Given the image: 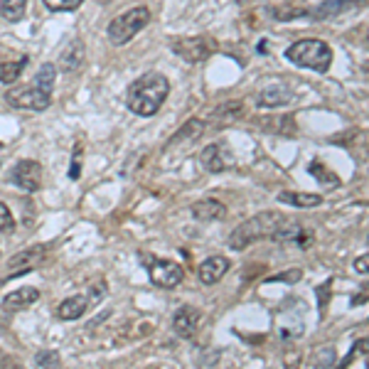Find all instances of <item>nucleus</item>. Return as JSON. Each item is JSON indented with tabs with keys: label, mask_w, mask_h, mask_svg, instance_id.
Masks as SVG:
<instances>
[{
	"label": "nucleus",
	"mask_w": 369,
	"mask_h": 369,
	"mask_svg": "<svg viewBox=\"0 0 369 369\" xmlns=\"http://www.w3.org/2000/svg\"><path fill=\"white\" fill-rule=\"evenodd\" d=\"M244 101H227V104L217 106L214 111H212V118L210 123L212 126H227V123H234L239 121V118L244 116Z\"/></svg>",
	"instance_id": "a211bd4d"
},
{
	"label": "nucleus",
	"mask_w": 369,
	"mask_h": 369,
	"mask_svg": "<svg viewBox=\"0 0 369 369\" xmlns=\"http://www.w3.org/2000/svg\"><path fill=\"white\" fill-rule=\"evenodd\" d=\"M367 264H369V256H367V253H362V256L354 261V271L364 276V274H367Z\"/></svg>",
	"instance_id": "2f4dec72"
},
{
	"label": "nucleus",
	"mask_w": 369,
	"mask_h": 369,
	"mask_svg": "<svg viewBox=\"0 0 369 369\" xmlns=\"http://www.w3.org/2000/svg\"><path fill=\"white\" fill-rule=\"evenodd\" d=\"M256 126L266 133L274 136H293L295 133V121L290 113H269V116L256 118Z\"/></svg>",
	"instance_id": "2eb2a0df"
},
{
	"label": "nucleus",
	"mask_w": 369,
	"mask_h": 369,
	"mask_svg": "<svg viewBox=\"0 0 369 369\" xmlns=\"http://www.w3.org/2000/svg\"><path fill=\"white\" fill-rule=\"evenodd\" d=\"M283 221H285V217L281 214V212H261V214L249 217L246 221H242V224L229 234V249L242 251V249L251 246V244L261 242V239H271Z\"/></svg>",
	"instance_id": "7ed1b4c3"
},
{
	"label": "nucleus",
	"mask_w": 369,
	"mask_h": 369,
	"mask_svg": "<svg viewBox=\"0 0 369 369\" xmlns=\"http://www.w3.org/2000/svg\"><path fill=\"white\" fill-rule=\"evenodd\" d=\"M72 180H77L79 178V148H77V153H74V163H72Z\"/></svg>",
	"instance_id": "473e14b6"
},
{
	"label": "nucleus",
	"mask_w": 369,
	"mask_h": 369,
	"mask_svg": "<svg viewBox=\"0 0 369 369\" xmlns=\"http://www.w3.org/2000/svg\"><path fill=\"white\" fill-rule=\"evenodd\" d=\"M49 13H72L84 3V0H42Z\"/></svg>",
	"instance_id": "a878e982"
},
{
	"label": "nucleus",
	"mask_w": 369,
	"mask_h": 369,
	"mask_svg": "<svg viewBox=\"0 0 369 369\" xmlns=\"http://www.w3.org/2000/svg\"><path fill=\"white\" fill-rule=\"evenodd\" d=\"M170 49H173L180 59H184V62L200 64L217 52V42H214V37H210V35L178 37V40L170 42Z\"/></svg>",
	"instance_id": "423d86ee"
},
{
	"label": "nucleus",
	"mask_w": 369,
	"mask_h": 369,
	"mask_svg": "<svg viewBox=\"0 0 369 369\" xmlns=\"http://www.w3.org/2000/svg\"><path fill=\"white\" fill-rule=\"evenodd\" d=\"M170 94V81L160 72H146L126 89V106L131 113L150 118L160 111Z\"/></svg>",
	"instance_id": "f257e3e1"
},
{
	"label": "nucleus",
	"mask_w": 369,
	"mask_h": 369,
	"mask_svg": "<svg viewBox=\"0 0 369 369\" xmlns=\"http://www.w3.org/2000/svg\"><path fill=\"white\" fill-rule=\"evenodd\" d=\"M190 212L197 221H217V219H224L227 207L217 200H200L190 207Z\"/></svg>",
	"instance_id": "aec40b11"
},
{
	"label": "nucleus",
	"mask_w": 369,
	"mask_h": 369,
	"mask_svg": "<svg viewBox=\"0 0 369 369\" xmlns=\"http://www.w3.org/2000/svg\"><path fill=\"white\" fill-rule=\"evenodd\" d=\"M40 301V290L35 285H25V288H17L13 293H8L3 298V311L8 313H17V311H25V308L35 306Z\"/></svg>",
	"instance_id": "4468645a"
},
{
	"label": "nucleus",
	"mask_w": 369,
	"mask_h": 369,
	"mask_svg": "<svg viewBox=\"0 0 369 369\" xmlns=\"http://www.w3.org/2000/svg\"><path fill=\"white\" fill-rule=\"evenodd\" d=\"M27 13V0H0V15L8 22H20Z\"/></svg>",
	"instance_id": "b1692460"
},
{
	"label": "nucleus",
	"mask_w": 369,
	"mask_h": 369,
	"mask_svg": "<svg viewBox=\"0 0 369 369\" xmlns=\"http://www.w3.org/2000/svg\"><path fill=\"white\" fill-rule=\"evenodd\" d=\"M357 354H367V338H362L359 343H354V350L343 359V364H340V367H350V362H352Z\"/></svg>",
	"instance_id": "c85d7f7f"
},
{
	"label": "nucleus",
	"mask_w": 369,
	"mask_h": 369,
	"mask_svg": "<svg viewBox=\"0 0 369 369\" xmlns=\"http://www.w3.org/2000/svg\"><path fill=\"white\" fill-rule=\"evenodd\" d=\"M271 239H274L276 244H281V246L308 249L313 244V232L306 227H301V224H288V221H283V224L274 232V237Z\"/></svg>",
	"instance_id": "9d476101"
},
{
	"label": "nucleus",
	"mask_w": 369,
	"mask_h": 369,
	"mask_svg": "<svg viewBox=\"0 0 369 369\" xmlns=\"http://www.w3.org/2000/svg\"><path fill=\"white\" fill-rule=\"evenodd\" d=\"M283 54L290 64L303 69H313L317 74H325L332 67V47L327 42H322V40H313V37L293 42Z\"/></svg>",
	"instance_id": "20e7f679"
},
{
	"label": "nucleus",
	"mask_w": 369,
	"mask_h": 369,
	"mask_svg": "<svg viewBox=\"0 0 369 369\" xmlns=\"http://www.w3.org/2000/svg\"><path fill=\"white\" fill-rule=\"evenodd\" d=\"M200 322H202V313L192 306H182L178 308V313L173 315V330L178 338L182 340H192L200 330Z\"/></svg>",
	"instance_id": "9b49d317"
},
{
	"label": "nucleus",
	"mask_w": 369,
	"mask_h": 369,
	"mask_svg": "<svg viewBox=\"0 0 369 369\" xmlns=\"http://www.w3.org/2000/svg\"><path fill=\"white\" fill-rule=\"evenodd\" d=\"M229 269H232V261H229L227 256H210V258H205V261L200 264L197 276H200V281L205 285H214V283H219L224 276H227Z\"/></svg>",
	"instance_id": "ddd939ff"
},
{
	"label": "nucleus",
	"mask_w": 369,
	"mask_h": 369,
	"mask_svg": "<svg viewBox=\"0 0 369 369\" xmlns=\"http://www.w3.org/2000/svg\"><path fill=\"white\" fill-rule=\"evenodd\" d=\"M15 232V217H13L10 207L6 202H0V234H13Z\"/></svg>",
	"instance_id": "bb28decb"
},
{
	"label": "nucleus",
	"mask_w": 369,
	"mask_h": 369,
	"mask_svg": "<svg viewBox=\"0 0 369 369\" xmlns=\"http://www.w3.org/2000/svg\"><path fill=\"white\" fill-rule=\"evenodd\" d=\"M293 91L288 89V86L283 84H271L266 86V89H261V94H258V106L261 109H281V106H288L290 101H293Z\"/></svg>",
	"instance_id": "dca6fc26"
},
{
	"label": "nucleus",
	"mask_w": 369,
	"mask_h": 369,
	"mask_svg": "<svg viewBox=\"0 0 369 369\" xmlns=\"http://www.w3.org/2000/svg\"><path fill=\"white\" fill-rule=\"evenodd\" d=\"M301 269H293V271H290V274H278V276H269V278H266V281H269V283H274V281H298V278H301Z\"/></svg>",
	"instance_id": "c756f323"
},
{
	"label": "nucleus",
	"mask_w": 369,
	"mask_h": 369,
	"mask_svg": "<svg viewBox=\"0 0 369 369\" xmlns=\"http://www.w3.org/2000/svg\"><path fill=\"white\" fill-rule=\"evenodd\" d=\"M317 298H320V313H322L327 306V301H330V281H327L322 288H317Z\"/></svg>",
	"instance_id": "7c9ffc66"
},
{
	"label": "nucleus",
	"mask_w": 369,
	"mask_h": 369,
	"mask_svg": "<svg viewBox=\"0 0 369 369\" xmlns=\"http://www.w3.org/2000/svg\"><path fill=\"white\" fill-rule=\"evenodd\" d=\"M91 306V298L89 295H69V298H64L62 303L57 306V317L59 320H79V317H84V313L89 311Z\"/></svg>",
	"instance_id": "f3484780"
},
{
	"label": "nucleus",
	"mask_w": 369,
	"mask_h": 369,
	"mask_svg": "<svg viewBox=\"0 0 369 369\" xmlns=\"http://www.w3.org/2000/svg\"><path fill=\"white\" fill-rule=\"evenodd\" d=\"M84 42L81 40H74L72 45H69L67 49L62 52V59H59V67L64 69V72L74 74V72H79V67L84 64Z\"/></svg>",
	"instance_id": "4be33fe9"
},
{
	"label": "nucleus",
	"mask_w": 369,
	"mask_h": 369,
	"mask_svg": "<svg viewBox=\"0 0 369 369\" xmlns=\"http://www.w3.org/2000/svg\"><path fill=\"white\" fill-rule=\"evenodd\" d=\"M27 62H30L27 54L17 57L15 62H0V84H13V81L20 79V74L25 72Z\"/></svg>",
	"instance_id": "5701e85b"
},
{
	"label": "nucleus",
	"mask_w": 369,
	"mask_h": 369,
	"mask_svg": "<svg viewBox=\"0 0 369 369\" xmlns=\"http://www.w3.org/2000/svg\"><path fill=\"white\" fill-rule=\"evenodd\" d=\"M54 81H57V67L52 62L42 64L32 77L30 84L15 86L6 91V104L17 111H45L52 104Z\"/></svg>",
	"instance_id": "f03ea898"
},
{
	"label": "nucleus",
	"mask_w": 369,
	"mask_h": 369,
	"mask_svg": "<svg viewBox=\"0 0 369 369\" xmlns=\"http://www.w3.org/2000/svg\"><path fill=\"white\" fill-rule=\"evenodd\" d=\"M276 200L281 202V205H288V207H295V210H313V207H320L322 205V195H311V192H278L276 195Z\"/></svg>",
	"instance_id": "6ab92c4d"
},
{
	"label": "nucleus",
	"mask_w": 369,
	"mask_h": 369,
	"mask_svg": "<svg viewBox=\"0 0 369 369\" xmlns=\"http://www.w3.org/2000/svg\"><path fill=\"white\" fill-rule=\"evenodd\" d=\"M141 261H148V276H150V283L158 285V288H178L184 278V271L178 261H170V258H153L148 253H141Z\"/></svg>",
	"instance_id": "0eeeda50"
},
{
	"label": "nucleus",
	"mask_w": 369,
	"mask_h": 369,
	"mask_svg": "<svg viewBox=\"0 0 369 369\" xmlns=\"http://www.w3.org/2000/svg\"><path fill=\"white\" fill-rule=\"evenodd\" d=\"M35 364L37 367H59V364H62V357H59V352H54V350H45V352L35 354Z\"/></svg>",
	"instance_id": "cd10ccee"
},
{
	"label": "nucleus",
	"mask_w": 369,
	"mask_h": 369,
	"mask_svg": "<svg viewBox=\"0 0 369 369\" xmlns=\"http://www.w3.org/2000/svg\"><path fill=\"white\" fill-rule=\"evenodd\" d=\"M308 173H311L313 178L322 184V187H340V175H335L332 170H327L325 165L317 163V160H313V163L308 165Z\"/></svg>",
	"instance_id": "393cba45"
},
{
	"label": "nucleus",
	"mask_w": 369,
	"mask_h": 369,
	"mask_svg": "<svg viewBox=\"0 0 369 369\" xmlns=\"http://www.w3.org/2000/svg\"><path fill=\"white\" fill-rule=\"evenodd\" d=\"M8 180L25 192H37L42 187V165L37 160H17L10 168Z\"/></svg>",
	"instance_id": "6e6552de"
},
{
	"label": "nucleus",
	"mask_w": 369,
	"mask_h": 369,
	"mask_svg": "<svg viewBox=\"0 0 369 369\" xmlns=\"http://www.w3.org/2000/svg\"><path fill=\"white\" fill-rule=\"evenodd\" d=\"M148 22H150V10H148L146 6H136V8H131V10L116 15L109 22L106 37H109V42L113 45V47H123V45L131 42L133 37H136Z\"/></svg>",
	"instance_id": "39448f33"
},
{
	"label": "nucleus",
	"mask_w": 369,
	"mask_h": 369,
	"mask_svg": "<svg viewBox=\"0 0 369 369\" xmlns=\"http://www.w3.org/2000/svg\"><path fill=\"white\" fill-rule=\"evenodd\" d=\"M45 256H47V249L45 246H30V249H25V251H17L15 256L8 261V271H6L3 278L10 281V278H17V276H22V274L37 271L40 266H42Z\"/></svg>",
	"instance_id": "1a4fd4ad"
},
{
	"label": "nucleus",
	"mask_w": 369,
	"mask_h": 369,
	"mask_svg": "<svg viewBox=\"0 0 369 369\" xmlns=\"http://www.w3.org/2000/svg\"><path fill=\"white\" fill-rule=\"evenodd\" d=\"M200 163L202 168L207 170V173L212 175H219V173H227L229 168H232V155L224 150L221 146H217V143H212V146H207L205 150L200 153Z\"/></svg>",
	"instance_id": "f8f14e48"
},
{
	"label": "nucleus",
	"mask_w": 369,
	"mask_h": 369,
	"mask_svg": "<svg viewBox=\"0 0 369 369\" xmlns=\"http://www.w3.org/2000/svg\"><path fill=\"white\" fill-rule=\"evenodd\" d=\"M205 128H207V121H202V118H190V121L184 123L182 128H180L178 133H175L173 138H170L168 141V150L173 146H178V143H192V141H197V138L202 136V133H205Z\"/></svg>",
	"instance_id": "412c9836"
}]
</instances>
